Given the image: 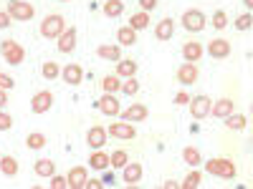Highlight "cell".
<instances>
[{"instance_id": "6da1fadb", "label": "cell", "mask_w": 253, "mask_h": 189, "mask_svg": "<svg viewBox=\"0 0 253 189\" xmlns=\"http://www.w3.org/2000/svg\"><path fill=\"white\" fill-rule=\"evenodd\" d=\"M205 172L213 174V177H218V179H236V174H238L236 161H233V159H225V157L208 159V161H205Z\"/></svg>"}, {"instance_id": "7a4b0ae2", "label": "cell", "mask_w": 253, "mask_h": 189, "mask_svg": "<svg viewBox=\"0 0 253 189\" xmlns=\"http://www.w3.org/2000/svg\"><path fill=\"white\" fill-rule=\"evenodd\" d=\"M41 35L43 38H58L63 31H66V18L63 15H58V13H53V15H46L43 20H41Z\"/></svg>"}, {"instance_id": "3957f363", "label": "cell", "mask_w": 253, "mask_h": 189, "mask_svg": "<svg viewBox=\"0 0 253 189\" xmlns=\"http://www.w3.org/2000/svg\"><path fill=\"white\" fill-rule=\"evenodd\" d=\"M180 23H182V28H185L187 33H200V31H205V26H208V18H205V13H203V10L190 8V10H185V13H182Z\"/></svg>"}, {"instance_id": "277c9868", "label": "cell", "mask_w": 253, "mask_h": 189, "mask_svg": "<svg viewBox=\"0 0 253 189\" xmlns=\"http://www.w3.org/2000/svg\"><path fill=\"white\" fill-rule=\"evenodd\" d=\"M0 56H3L10 66H20L26 61V48L18 43V40H3L0 43Z\"/></svg>"}, {"instance_id": "5b68a950", "label": "cell", "mask_w": 253, "mask_h": 189, "mask_svg": "<svg viewBox=\"0 0 253 189\" xmlns=\"http://www.w3.org/2000/svg\"><path fill=\"white\" fill-rule=\"evenodd\" d=\"M8 13H10L13 20L28 23V20H33V15H36V8L31 3H26V0H8Z\"/></svg>"}, {"instance_id": "8992f818", "label": "cell", "mask_w": 253, "mask_h": 189, "mask_svg": "<svg viewBox=\"0 0 253 189\" xmlns=\"http://www.w3.org/2000/svg\"><path fill=\"white\" fill-rule=\"evenodd\" d=\"M175 78H177V83L180 86H193V83H198V78H200V71H198V63H182V66L175 71Z\"/></svg>"}, {"instance_id": "52a82bcc", "label": "cell", "mask_w": 253, "mask_h": 189, "mask_svg": "<svg viewBox=\"0 0 253 189\" xmlns=\"http://www.w3.org/2000/svg\"><path fill=\"white\" fill-rule=\"evenodd\" d=\"M190 114H193V119H205L208 114H210V109H213V101H210L205 94H200V96H193L190 98Z\"/></svg>"}, {"instance_id": "ba28073f", "label": "cell", "mask_w": 253, "mask_h": 189, "mask_svg": "<svg viewBox=\"0 0 253 189\" xmlns=\"http://www.w3.org/2000/svg\"><path fill=\"white\" fill-rule=\"evenodd\" d=\"M107 131H109V136H114V139H119V141H129V139L137 136V129H134L129 121H114Z\"/></svg>"}, {"instance_id": "9c48e42d", "label": "cell", "mask_w": 253, "mask_h": 189, "mask_svg": "<svg viewBox=\"0 0 253 189\" xmlns=\"http://www.w3.org/2000/svg\"><path fill=\"white\" fill-rule=\"evenodd\" d=\"M230 51H233V48H230V43H228L225 38H213V40L208 43V56H210V58H215V61L228 58Z\"/></svg>"}, {"instance_id": "30bf717a", "label": "cell", "mask_w": 253, "mask_h": 189, "mask_svg": "<svg viewBox=\"0 0 253 189\" xmlns=\"http://www.w3.org/2000/svg\"><path fill=\"white\" fill-rule=\"evenodd\" d=\"M51 106H53V94L51 91H38L31 98V111L33 114H46Z\"/></svg>"}, {"instance_id": "8fae6325", "label": "cell", "mask_w": 253, "mask_h": 189, "mask_svg": "<svg viewBox=\"0 0 253 189\" xmlns=\"http://www.w3.org/2000/svg\"><path fill=\"white\" fill-rule=\"evenodd\" d=\"M96 106H99V111H101L104 116H119V114H122V106H119V101H117L114 94H104V96L96 101Z\"/></svg>"}, {"instance_id": "7c38bea8", "label": "cell", "mask_w": 253, "mask_h": 189, "mask_svg": "<svg viewBox=\"0 0 253 189\" xmlns=\"http://www.w3.org/2000/svg\"><path fill=\"white\" fill-rule=\"evenodd\" d=\"M122 121H129V124H137V121H147V116H150V109L144 106V103H132L126 111L119 114Z\"/></svg>"}, {"instance_id": "4fadbf2b", "label": "cell", "mask_w": 253, "mask_h": 189, "mask_svg": "<svg viewBox=\"0 0 253 189\" xmlns=\"http://www.w3.org/2000/svg\"><path fill=\"white\" fill-rule=\"evenodd\" d=\"M76 28H66L61 35H58V43H56V48H58V53H74V48H76Z\"/></svg>"}, {"instance_id": "5bb4252c", "label": "cell", "mask_w": 253, "mask_h": 189, "mask_svg": "<svg viewBox=\"0 0 253 189\" xmlns=\"http://www.w3.org/2000/svg\"><path fill=\"white\" fill-rule=\"evenodd\" d=\"M107 136H109V131L104 129V126H91L89 134H86V144L91 149H104V146H107Z\"/></svg>"}, {"instance_id": "9a60e30c", "label": "cell", "mask_w": 253, "mask_h": 189, "mask_svg": "<svg viewBox=\"0 0 253 189\" xmlns=\"http://www.w3.org/2000/svg\"><path fill=\"white\" fill-rule=\"evenodd\" d=\"M61 78L69 83V86H79V83L84 81V68L79 66V63H69V66L61 68Z\"/></svg>"}, {"instance_id": "2e32d148", "label": "cell", "mask_w": 253, "mask_h": 189, "mask_svg": "<svg viewBox=\"0 0 253 189\" xmlns=\"http://www.w3.org/2000/svg\"><path fill=\"white\" fill-rule=\"evenodd\" d=\"M142 164L139 161H129V164H126L124 166V169H122V177H124V182H126V187H134L139 179H142Z\"/></svg>"}, {"instance_id": "e0dca14e", "label": "cell", "mask_w": 253, "mask_h": 189, "mask_svg": "<svg viewBox=\"0 0 253 189\" xmlns=\"http://www.w3.org/2000/svg\"><path fill=\"white\" fill-rule=\"evenodd\" d=\"M89 166L94 172H107V166H112V157L101 149H94V154L89 157Z\"/></svg>"}, {"instance_id": "ac0fdd59", "label": "cell", "mask_w": 253, "mask_h": 189, "mask_svg": "<svg viewBox=\"0 0 253 189\" xmlns=\"http://www.w3.org/2000/svg\"><path fill=\"white\" fill-rule=\"evenodd\" d=\"M66 179H69V187L71 189H84V187H86V179H89L86 166H74V169L66 174Z\"/></svg>"}, {"instance_id": "d6986e66", "label": "cell", "mask_w": 253, "mask_h": 189, "mask_svg": "<svg viewBox=\"0 0 253 189\" xmlns=\"http://www.w3.org/2000/svg\"><path fill=\"white\" fill-rule=\"evenodd\" d=\"M203 53H205V48L198 43V40H187V43L182 46V58H185L187 63L200 61V58H203Z\"/></svg>"}, {"instance_id": "ffe728a7", "label": "cell", "mask_w": 253, "mask_h": 189, "mask_svg": "<svg viewBox=\"0 0 253 189\" xmlns=\"http://www.w3.org/2000/svg\"><path fill=\"white\" fill-rule=\"evenodd\" d=\"M33 172H36L41 179H51V177L56 174V161H53V159H36Z\"/></svg>"}, {"instance_id": "44dd1931", "label": "cell", "mask_w": 253, "mask_h": 189, "mask_svg": "<svg viewBox=\"0 0 253 189\" xmlns=\"http://www.w3.org/2000/svg\"><path fill=\"white\" fill-rule=\"evenodd\" d=\"M172 35H175V20L172 18H162L157 23V28H155V38L157 40H170Z\"/></svg>"}, {"instance_id": "7402d4cb", "label": "cell", "mask_w": 253, "mask_h": 189, "mask_svg": "<svg viewBox=\"0 0 253 189\" xmlns=\"http://www.w3.org/2000/svg\"><path fill=\"white\" fill-rule=\"evenodd\" d=\"M233 111H236V103L230 101V98H218L213 103V109H210V114L218 116V119H225V116H230Z\"/></svg>"}, {"instance_id": "603a6c76", "label": "cell", "mask_w": 253, "mask_h": 189, "mask_svg": "<svg viewBox=\"0 0 253 189\" xmlns=\"http://www.w3.org/2000/svg\"><path fill=\"white\" fill-rule=\"evenodd\" d=\"M117 76H119V78H132V76H137V61H132V58L117 61Z\"/></svg>"}, {"instance_id": "cb8c5ba5", "label": "cell", "mask_w": 253, "mask_h": 189, "mask_svg": "<svg viewBox=\"0 0 253 189\" xmlns=\"http://www.w3.org/2000/svg\"><path fill=\"white\" fill-rule=\"evenodd\" d=\"M96 56L101 58V61H122V46L117 43V46H99L96 48Z\"/></svg>"}, {"instance_id": "d4e9b609", "label": "cell", "mask_w": 253, "mask_h": 189, "mask_svg": "<svg viewBox=\"0 0 253 189\" xmlns=\"http://www.w3.org/2000/svg\"><path fill=\"white\" fill-rule=\"evenodd\" d=\"M117 40H119V46H134L137 43V31L132 26H122L117 31Z\"/></svg>"}, {"instance_id": "484cf974", "label": "cell", "mask_w": 253, "mask_h": 189, "mask_svg": "<svg viewBox=\"0 0 253 189\" xmlns=\"http://www.w3.org/2000/svg\"><path fill=\"white\" fill-rule=\"evenodd\" d=\"M101 91H104V94H117V91H122V78H119L117 73L104 76V78H101Z\"/></svg>"}, {"instance_id": "4316f807", "label": "cell", "mask_w": 253, "mask_h": 189, "mask_svg": "<svg viewBox=\"0 0 253 189\" xmlns=\"http://www.w3.org/2000/svg\"><path fill=\"white\" fill-rule=\"evenodd\" d=\"M129 26H132L134 31H147V28H150V13H147V10H137V13L129 18Z\"/></svg>"}, {"instance_id": "83f0119b", "label": "cell", "mask_w": 253, "mask_h": 189, "mask_svg": "<svg viewBox=\"0 0 253 189\" xmlns=\"http://www.w3.org/2000/svg\"><path fill=\"white\" fill-rule=\"evenodd\" d=\"M0 172H3L5 177H15V174L20 172L18 159H15V157H0Z\"/></svg>"}, {"instance_id": "f1b7e54d", "label": "cell", "mask_w": 253, "mask_h": 189, "mask_svg": "<svg viewBox=\"0 0 253 189\" xmlns=\"http://www.w3.org/2000/svg\"><path fill=\"white\" fill-rule=\"evenodd\" d=\"M101 10L107 18H119L124 13V0H107V3L101 5Z\"/></svg>"}, {"instance_id": "f546056e", "label": "cell", "mask_w": 253, "mask_h": 189, "mask_svg": "<svg viewBox=\"0 0 253 189\" xmlns=\"http://www.w3.org/2000/svg\"><path fill=\"white\" fill-rule=\"evenodd\" d=\"M223 121H225L228 129H233V131H243V129H246V124H248V119H246L243 114H236V111L230 114V116H225Z\"/></svg>"}, {"instance_id": "4dcf8cb0", "label": "cell", "mask_w": 253, "mask_h": 189, "mask_svg": "<svg viewBox=\"0 0 253 189\" xmlns=\"http://www.w3.org/2000/svg\"><path fill=\"white\" fill-rule=\"evenodd\" d=\"M182 161L187 166H200L203 164V157H200V152L195 149V146H185V149H182Z\"/></svg>"}, {"instance_id": "1f68e13d", "label": "cell", "mask_w": 253, "mask_h": 189, "mask_svg": "<svg viewBox=\"0 0 253 189\" xmlns=\"http://www.w3.org/2000/svg\"><path fill=\"white\" fill-rule=\"evenodd\" d=\"M46 134H41V131H33V134H28V139H26V146L28 149H33V152H38V149H43L46 146Z\"/></svg>"}, {"instance_id": "d6a6232c", "label": "cell", "mask_w": 253, "mask_h": 189, "mask_svg": "<svg viewBox=\"0 0 253 189\" xmlns=\"http://www.w3.org/2000/svg\"><path fill=\"white\" fill-rule=\"evenodd\" d=\"M109 157H112V166H114V169H124V166L129 164V154H126L124 149H117Z\"/></svg>"}, {"instance_id": "836d02e7", "label": "cell", "mask_w": 253, "mask_h": 189, "mask_svg": "<svg viewBox=\"0 0 253 189\" xmlns=\"http://www.w3.org/2000/svg\"><path fill=\"white\" fill-rule=\"evenodd\" d=\"M251 26H253V15H251V10H248V13H241V15L233 20V28H236V31H248Z\"/></svg>"}, {"instance_id": "e575fe53", "label": "cell", "mask_w": 253, "mask_h": 189, "mask_svg": "<svg viewBox=\"0 0 253 189\" xmlns=\"http://www.w3.org/2000/svg\"><path fill=\"white\" fill-rule=\"evenodd\" d=\"M41 73H43V78H46V81H53V78H58V76H61V68L56 66L53 61H46V63H43V68H41Z\"/></svg>"}, {"instance_id": "d590c367", "label": "cell", "mask_w": 253, "mask_h": 189, "mask_svg": "<svg viewBox=\"0 0 253 189\" xmlns=\"http://www.w3.org/2000/svg\"><path fill=\"white\" fill-rule=\"evenodd\" d=\"M200 179H203L200 172H190L185 177V182H180V189H198L200 187Z\"/></svg>"}, {"instance_id": "8d00e7d4", "label": "cell", "mask_w": 253, "mask_h": 189, "mask_svg": "<svg viewBox=\"0 0 253 189\" xmlns=\"http://www.w3.org/2000/svg\"><path fill=\"white\" fill-rule=\"evenodd\" d=\"M137 91H139V81H137L134 76L122 81V94H124V96H134Z\"/></svg>"}, {"instance_id": "74e56055", "label": "cell", "mask_w": 253, "mask_h": 189, "mask_svg": "<svg viewBox=\"0 0 253 189\" xmlns=\"http://www.w3.org/2000/svg\"><path fill=\"white\" fill-rule=\"evenodd\" d=\"M213 28H215V31L228 28V15H225V10H215V13H213Z\"/></svg>"}, {"instance_id": "f35d334b", "label": "cell", "mask_w": 253, "mask_h": 189, "mask_svg": "<svg viewBox=\"0 0 253 189\" xmlns=\"http://www.w3.org/2000/svg\"><path fill=\"white\" fill-rule=\"evenodd\" d=\"M13 129V116L3 109V111H0V131H10Z\"/></svg>"}, {"instance_id": "ab89813d", "label": "cell", "mask_w": 253, "mask_h": 189, "mask_svg": "<svg viewBox=\"0 0 253 189\" xmlns=\"http://www.w3.org/2000/svg\"><path fill=\"white\" fill-rule=\"evenodd\" d=\"M69 187V179L61 177V174H53L51 177V189H66Z\"/></svg>"}, {"instance_id": "60d3db41", "label": "cell", "mask_w": 253, "mask_h": 189, "mask_svg": "<svg viewBox=\"0 0 253 189\" xmlns=\"http://www.w3.org/2000/svg\"><path fill=\"white\" fill-rule=\"evenodd\" d=\"M15 86V81L10 78V76H5V73H0V89H3V91H10Z\"/></svg>"}, {"instance_id": "b9f144b4", "label": "cell", "mask_w": 253, "mask_h": 189, "mask_svg": "<svg viewBox=\"0 0 253 189\" xmlns=\"http://www.w3.org/2000/svg\"><path fill=\"white\" fill-rule=\"evenodd\" d=\"M190 98H193V96H190V94H185V91L175 94V106H187V103H190Z\"/></svg>"}, {"instance_id": "7bdbcfd3", "label": "cell", "mask_w": 253, "mask_h": 189, "mask_svg": "<svg viewBox=\"0 0 253 189\" xmlns=\"http://www.w3.org/2000/svg\"><path fill=\"white\" fill-rule=\"evenodd\" d=\"M10 23H13L10 13H8V10H0V31H5V28H8Z\"/></svg>"}, {"instance_id": "ee69618b", "label": "cell", "mask_w": 253, "mask_h": 189, "mask_svg": "<svg viewBox=\"0 0 253 189\" xmlns=\"http://www.w3.org/2000/svg\"><path fill=\"white\" fill-rule=\"evenodd\" d=\"M157 8V0H139V10H147V13H152Z\"/></svg>"}, {"instance_id": "f6af8a7d", "label": "cell", "mask_w": 253, "mask_h": 189, "mask_svg": "<svg viewBox=\"0 0 253 189\" xmlns=\"http://www.w3.org/2000/svg\"><path fill=\"white\" fill-rule=\"evenodd\" d=\"M104 187H107V184H104L101 179H86V187H84V189H104Z\"/></svg>"}, {"instance_id": "bcb514c9", "label": "cell", "mask_w": 253, "mask_h": 189, "mask_svg": "<svg viewBox=\"0 0 253 189\" xmlns=\"http://www.w3.org/2000/svg\"><path fill=\"white\" fill-rule=\"evenodd\" d=\"M5 103H8V91H3V89H0V111L5 109Z\"/></svg>"}, {"instance_id": "7dc6e473", "label": "cell", "mask_w": 253, "mask_h": 189, "mask_svg": "<svg viewBox=\"0 0 253 189\" xmlns=\"http://www.w3.org/2000/svg\"><path fill=\"white\" fill-rule=\"evenodd\" d=\"M177 187H180L177 182H165V189H177Z\"/></svg>"}, {"instance_id": "c3c4849f", "label": "cell", "mask_w": 253, "mask_h": 189, "mask_svg": "<svg viewBox=\"0 0 253 189\" xmlns=\"http://www.w3.org/2000/svg\"><path fill=\"white\" fill-rule=\"evenodd\" d=\"M243 5H246L248 10H253V0H243Z\"/></svg>"}, {"instance_id": "681fc988", "label": "cell", "mask_w": 253, "mask_h": 189, "mask_svg": "<svg viewBox=\"0 0 253 189\" xmlns=\"http://www.w3.org/2000/svg\"><path fill=\"white\" fill-rule=\"evenodd\" d=\"M251 114H253V103H251Z\"/></svg>"}, {"instance_id": "f907efd6", "label": "cell", "mask_w": 253, "mask_h": 189, "mask_svg": "<svg viewBox=\"0 0 253 189\" xmlns=\"http://www.w3.org/2000/svg\"><path fill=\"white\" fill-rule=\"evenodd\" d=\"M63 3H69V0H63Z\"/></svg>"}, {"instance_id": "816d5d0a", "label": "cell", "mask_w": 253, "mask_h": 189, "mask_svg": "<svg viewBox=\"0 0 253 189\" xmlns=\"http://www.w3.org/2000/svg\"><path fill=\"white\" fill-rule=\"evenodd\" d=\"M251 141H253V139H251Z\"/></svg>"}]
</instances>
